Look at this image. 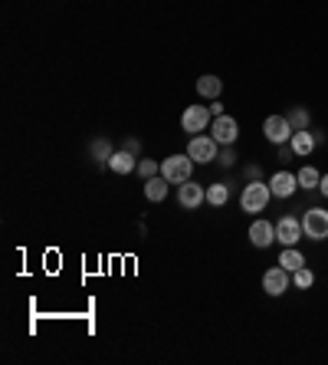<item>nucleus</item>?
I'll use <instances>...</instances> for the list:
<instances>
[{
    "instance_id": "nucleus-1",
    "label": "nucleus",
    "mask_w": 328,
    "mask_h": 365,
    "mask_svg": "<svg viewBox=\"0 0 328 365\" xmlns=\"http://www.w3.org/2000/svg\"><path fill=\"white\" fill-rule=\"evenodd\" d=\"M269 198H273L269 184H263L259 178H253V181L243 188V194H240V207H243L247 214H259V211H266Z\"/></svg>"
},
{
    "instance_id": "nucleus-2",
    "label": "nucleus",
    "mask_w": 328,
    "mask_h": 365,
    "mask_svg": "<svg viewBox=\"0 0 328 365\" xmlns=\"http://www.w3.org/2000/svg\"><path fill=\"white\" fill-rule=\"evenodd\" d=\"M194 165H197V162H194L188 152H184V155H171V158L161 162V174H164L171 184H184V181H190Z\"/></svg>"
},
{
    "instance_id": "nucleus-3",
    "label": "nucleus",
    "mask_w": 328,
    "mask_h": 365,
    "mask_svg": "<svg viewBox=\"0 0 328 365\" xmlns=\"http://www.w3.org/2000/svg\"><path fill=\"white\" fill-rule=\"evenodd\" d=\"M210 122H214L210 105H188L184 115H181V129L188 135H204V132H210Z\"/></svg>"
},
{
    "instance_id": "nucleus-4",
    "label": "nucleus",
    "mask_w": 328,
    "mask_h": 365,
    "mask_svg": "<svg viewBox=\"0 0 328 365\" xmlns=\"http://www.w3.org/2000/svg\"><path fill=\"white\" fill-rule=\"evenodd\" d=\"M188 155H190V158H194L197 165H210V162H217L220 142L214 139V135H190Z\"/></svg>"
},
{
    "instance_id": "nucleus-5",
    "label": "nucleus",
    "mask_w": 328,
    "mask_h": 365,
    "mask_svg": "<svg viewBox=\"0 0 328 365\" xmlns=\"http://www.w3.org/2000/svg\"><path fill=\"white\" fill-rule=\"evenodd\" d=\"M302 233L308 241H325L328 237V211L325 207H308L302 214Z\"/></svg>"
},
{
    "instance_id": "nucleus-6",
    "label": "nucleus",
    "mask_w": 328,
    "mask_h": 365,
    "mask_svg": "<svg viewBox=\"0 0 328 365\" xmlns=\"http://www.w3.org/2000/svg\"><path fill=\"white\" fill-rule=\"evenodd\" d=\"M292 122H289V115H269L266 122H263V135H266L273 145H286L289 139H292Z\"/></svg>"
},
{
    "instance_id": "nucleus-7",
    "label": "nucleus",
    "mask_w": 328,
    "mask_h": 365,
    "mask_svg": "<svg viewBox=\"0 0 328 365\" xmlns=\"http://www.w3.org/2000/svg\"><path fill=\"white\" fill-rule=\"evenodd\" d=\"M306 233H302V217H279L276 221V241L282 243V247H296L299 241H302Z\"/></svg>"
},
{
    "instance_id": "nucleus-8",
    "label": "nucleus",
    "mask_w": 328,
    "mask_h": 365,
    "mask_svg": "<svg viewBox=\"0 0 328 365\" xmlns=\"http://www.w3.org/2000/svg\"><path fill=\"white\" fill-rule=\"evenodd\" d=\"M210 135H214L220 145H233L240 139L237 119H233V115H227V112H223V115H217V119L210 122Z\"/></svg>"
},
{
    "instance_id": "nucleus-9",
    "label": "nucleus",
    "mask_w": 328,
    "mask_h": 365,
    "mask_svg": "<svg viewBox=\"0 0 328 365\" xmlns=\"http://www.w3.org/2000/svg\"><path fill=\"white\" fill-rule=\"evenodd\" d=\"M204 201H207V188H204V184H197V181L178 184V204L184 211H197Z\"/></svg>"
},
{
    "instance_id": "nucleus-10",
    "label": "nucleus",
    "mask_w": 328,
    "mask_h": 365,
    "mask_svg": "<svg viewBox=\"0 0 328 365\" xmlns=\"http://www.w3.org/2000/svg\"><path fill=\"white\" fill-rule=\"evenodd\" d=\"M289 283H292V276H289L286 267H269L266 274H263V290L269 296H282L289 290Z\"/></svg>"
},
{
    "instance_id": "nucleus-11",
    "label": "nucleus",
    "mask_w": 328,
    "mask_h": 365,
    "mask_svg": "<svg viewBox=\"0 0 328 365\" xmlns=\"http://www.w3.org/2000/svg\"><path fill=\"white\" fill-rule=\"evenodd\" d=\"M273 241H276V224L263 221V217H256V221L249 224V243H253V247L266 250Z\"/></svg>"
},
{
    "instance_id": "nucleus-12",
    "label": "nucleus",
    "mask_w": 328,
    "mask_h": 365,
    "mask_svg": "<svg viewBox=\"0 0 328 365\" xmlns=\"http://www.w3.org/2000/svg\"><path fill=\"white\" fill-rule=\"evenodd\" d=\"M269 191H273V198H292L299 191V178L292 172H276L269 178Z\"/></svg>"
},
{
    "instance_id": "nucleus-13",
    "label": "nucleus",
    "mask_w": 328,
    "mask_h": 365,
    "mask_svg": "<svg viewBox=\"0 0 328 365\" xmlns=\"http://www.w3.org/2000/svg\"><path fill=\"white\" fill-rule=\"evenodd\" d=\"M289 145H292V152H296V158H308V155L315 152L318 135H315V132H308V129H302V132H292Z\"/></svg>"
},
{
    "instance_id": "nucleus-14",
    "label": "nucleus",
    "mask_w": 328,
    "mask_h": 365,
    "mask_svg": "<svg viewBox=\"0 0 328 365\" xmlns=\"http://www.w3.org/2000/svg\"><path fill=\"white\" fill-rule=\"evenodd\" d=\"M109 168L115 174H131V172H138V158H135V152H115L112 155V162H109Z\"/></svg>"
},
{
    "instance_id": "nucleus-15",
    "label": "nucleus",
    "mask_w": 328,
    "mask_h": 365,
    "mask_svg": "<svg viewBox=\"0 0 328 365\" xmlns=\"http://www.w3.org/2000/svg\"><path fill=\"white\" fill-rule=\"evenodd\" d=\"M168 178H164V174H155V178H148V181H145V198H148V201H164V198H168Z\"/></svg>"
},
{
    "instance_id": "nucleus-16",
    "label": "nucleus",
    "mask_w": 328,
    "mask_h": 365,
    "mask_svg": "<svg viewBox=\"0 0 328 365\" xmlns=\"http://www.w3.org/2000/svg\"><path fill=\"white\" fill-rule=\"evenodd\" d=\"M279 267H286L289 274H296L306 267V257L299 254V247H282V254H279Z\"/></svg>"
},
{
    "instance_id": "nucleus-17",
    "label": "nucleus",
    "mask_w": 328,
    "mask_h": 365,
    "mask_svg": "<svg viewBox=\"0 0 328 365\" xmlns=\"http://www.w3.org/2000/svg\"><path fill=\"white\" fill-rule=\"evenodd\" d=\"M197 92H200V99H217L220 92H223V79H217V76H200Z\"/></svg>"
},
{
    "instance_id": "nucleus-18",
    "label": "nucleus",
    "mask_w": 328,
    "mask_h": 365,
    "mask_svg": "<svg viewBox=\"0 0 328 365\" xmlns=\"http://www.w3.org/2000/svg\"><path fill=\"white\" fill-rule=\"evenodd\" d=\"M296 178H299V188H306V191H312V188H318V184H322V172H318V168H312V165H306V168H302Z\"/></svg>"
},
{
    "instance_id": "nucleus-19",
    "label": "nucleus",
    "mask_w": 328,
    "mask_h": 365,
    "mask_svg": "<svg viewBox=\"0 0 328 365\" xmlns=\"http://www.w3.org/2000/svg\"><path fill=\"white\" fill-rule=\"evenodd\" d=\"M227 198H230L227 184H210V188H207V204H210V207H223Z\"/></svg>"
},
{
    "instance_id": "nucleus-20",
    "label": "nucleus",
    "mask_w": 328,
    "mask_h": 365,
    "mask_svg": "<svg viewBox=\"0 0 328 365\" xmlns=\"http://www.w3.org/2000/svg\"><path fill=\"white\" fill-rule=\"evenodd\" d=\"M112 155H115V152H112V145L105 142V139L92 142V158H96L99 165H109V162H112Z\"/></svg>"
},
{
    "instance_id": "nucleus-21",
    "label": "nucleus",
    "mask_w": 328,
    "mask_h": 365,
    "mask_svg": "<svg viewBox=\"0 0 328 365\" xmlns=\"http://www.w3.org/2000/svg\"><path fill=\"white\" fill-rule=\"evenodd\" d=\"M292 283H296L299 290H312V283H315V274H312L308 267H302V270H296V274H292Z\"/></svg>"
},
{
    "instance_id": "nucleus-22",
    "label": "nucleus",
    "mask_w": 328,
    "mask_h": 365,
    "mask_svg": "<svg viewBox=\"0 0 328 365\" xmlns=\"http://www.w3.org/2000/svg\"><path fill=\"white\" fill-rule=\"evenodd\" d=\"M289 122H292V129H296V132H302V129H308V112L302 109V105H296V109L289 112Z\"/></svg>"
},
{
    "instance_id": "nucleus-23",
    "label": "nucleus",
    "mask_w": 328,
    "mask_h": 365,
    "mask_svg": "<svg viewBox=\"0 0 328 365\" xmlns=\"http://www.w3.org/2000/svg\"><path fill=\"white\" fill-rule=\"evenodd\" d=\"M138 174L148 181V178H155V174H161V165L158 162H151V158H141L138 162Z\"/></svg>"
},
{
    "instance_id": "nucleus-24",
    "label": "nucleus",
    "mask_w": 328,
    "mask_h": 365,
    "mask_svg": "<svg viewBox=\"0 0 328 365\" xmlns=\"http://www.w3.org/2000/svg\"><path fill=\"white\" fill-rule=\"evenodd\" d=\"M217 162H220V165H227V168H230L233 162H237V152H233V145H227V148H223V152L217 155Z\"/></svg>"
},
{
    "instance_id": "nucleus-25",
    "label": "nucleus",
    "mask_w": 328,
    "mask_h": 365,
    "mask_svg": "<svg viewBox=\"0 0 328 365\" xmlns=\"http://www.w3.org/2000/svg\"><path fill=\"white\" fill-rule=\"evenodd\" d=\"M210 115H214V119H217V115H223V105H220L217 99H214V105H210Z\"/></svg>"
},
{
    "instance_id": "nucleus-26",
    "label": "nucleus",
    "mask_w": 328,
    "mask_h": 365,
    "mask_svg": "<svg viewBox=\"0 0 328 365\" xmlns=\"http://www.w3.org/2000/svg\"><path fill=\"white\" fill-rule=\"evenodd\" d=\"M318 191H322V194L328 198V174H322V184H318Z\"/></svg>"
}]
</instances>
